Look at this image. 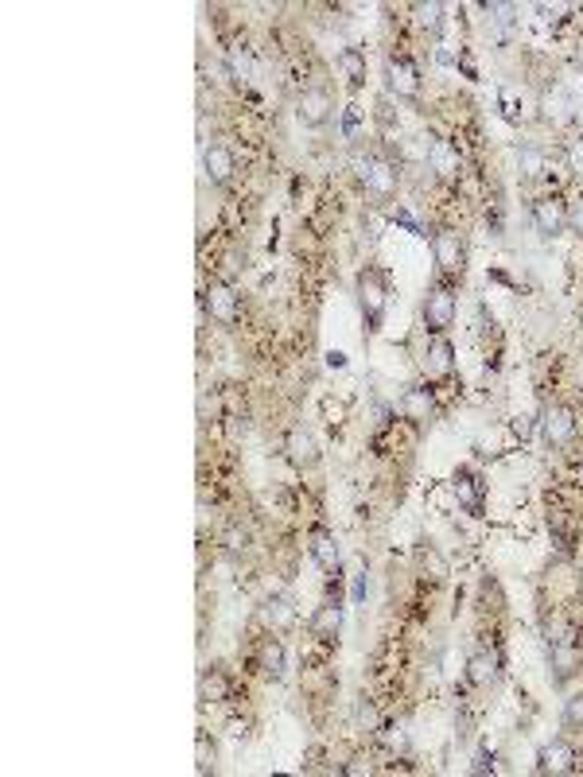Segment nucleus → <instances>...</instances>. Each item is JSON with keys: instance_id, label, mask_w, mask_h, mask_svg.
Segmentation results:
<instances>
[{"instance_id": "obj_17", "label": "nucleus", "mask_w": 583, "mask_h": 777, "mask_svg": "<svg viewBox=\"0 0 583 777\" xmlns=\"http://www.w3.org/2000/svg\"><path fill=\"white\" fill-rule=\"evenodd\" d=\"M338 626H343V606H338V599L331 603L327 599L320 611L312 614V622H307V630H312V637H323V642H331V637L338 634Z\"/></svg>"}, {"instance_id": "obj_8", "label": "nucleus", "mask_w": 583, "mask_h": 777, "mask_svg": "<svg viewBox=\"0 0 583 777\" xmlns=\"http://www.w3.org/2000/svg\"><path fill=\"white\" fill-rule=\"evenodd\" d=\"M576 428H579V420L568 404H553V409L545 412V420H540V432H545L548 447H564L571 435H576Z\"/></svg>"}, {"instance_id": "obj_28", "label": "nucleus", "mask_w": 583, "mask_h": 777, "mask_svg": "<svg viewBox=\"0 0 583 777\" xmlns=\"http://www.w3.org/2000/svg\"><path fill=\"white\" fill-rule=\"evenodd\" d=\"M381 739H385L389 750H405L409 747V734H405L401 723H385V727H381Z\"/></svg>"}, {"instance_id": "obj_19", "label": "nucleus", "mask_w": 583, "mask_h": 777, "mask_svg": "<svg viewBox=\"0 0 583 777\" xmlns=\"http://www.w3.org/2000/svg\"><path fill=\"white\" fill-rule=\"evenodd\" d=\"M257 665H261V673L269 676V680H280V676H284L288 653H284V642H280V637H264V642H261V653H257Z\"/></svg>"}, {"instance_id": "obj_3", "label": "nucleus", "mask_w": 583, "mask_h": 777, "mask_svg": "<svg viewBox=\"0 0 583 777\" xmlns=\"http://www.w3.org/2000/svg\"><path fill=\"white\" fill-rule=\"evenodd\" d=\"M354 175L362 179V187L374 198H381V202H389V198L397 195V167L389 164V159H381V156H354Z\"/></svg>"}, {"instance_id": "obj_24", "label": "nucleus", "mask_w": 583, "mask_h": 777, "mask_svg": "<svg viewBox=\"0 0 583 777\" xmlns=\"http://www.w3.org/2000/svg\"><path fill=\"white\" fill-rule=\"evenodd\" d=\"M261 614H264V622H269L272 630H288V626L296 622V611H292L288 599H269Z\"/></svg>"}, {"instance_id": "obj_21", "label": "nucleus", "mask_w": 583, "mask_h": 777, "mask_svg": "<svg viewBox=\"0 0 583 777\" xmlns=\"http://www.w3.org/2000/svg\"><path fill=\"white\" fill-rule=\"evenodd\" d=\"M198 696H203L206 704H222V700H230V676L222 673V668H206V673L198 676Z\"/></svg>"}, {"instance_id": "obj_23", "label": "nucleus", "mask_w": 583, "mask_h": 777, "mask_svg": "<svg viewBox=\"0 0 583 777\" xmlns=\"http://www.w3.org/2000/svg\"><path fill=\"white\" fill-rule=\"evenodd\" d=\"M401 412H405L409 420H424L432 412V389H409L405 397H401Z\"/></svg>"}, {"instance_id": "obj_26", "label": "nucleus", "mask_w": 583, "mask_h": 777, "mask_svg": "<svg viewBox=\"0 0 583 777\" xmlns=\"http://www.w3.org/2000/svg\"><path fill=\"white\" fill-rule=\"evenodd\" d=\"M417 24L428 31V36H440V28H443V4H417Z\"/></svg>"}, {"instance_id": "obj_22", "label": "nucleus", "mask_w": 583, "mask_h": 777, "mask_svg": "<svg viewBox=\"0 0 583 777\" xmlns=\"http://www.w3.org/2000/svg\"><path fill=\"white\" fill-rule=\"evenodd\" d=\"M545 167H548V159L537 144L517 148V172H522V179H545Z\"/></svg>"}, {"instance_id": "obj_32", "label": "nucleus", "mask_w": 583, "mask_h": 777, "mask_svg": "<svg viewBox=\"0 0 583 777\" xmlns=\"http://www.w3.org/2000/svg\"><path fill=\"white\" fill-rule=\"evenodd\" d=\"M226 548H230V552H241V548H246V533L230 529V533H226Z\"/></svg>"}, {"instance_id": "obj_6", "label": "nucleus", "mask_w": 583, "mask_h": 777, "mask_svg": "<svg viewBox=\"0 0 583 777\" xmlns=\"http://www.w3.org/2000/svg\"><path fill=\"white\" fill-rule=\"evenodd\" d=\"M385 86L393 90L397 98H405V101L420 98V70L412 67V59L389 55V62H385Z\"/></svg>"}, {"instance_id": "obj_12", "label": "nucleus", "mask_w": 583, "mask_h": 777, "mask_svg": "<svg viewBox=\"0 0 583 777\" xmlns=\"http://www.w3.org/2000/svg\"><path fill=\"white\" fill-rule=\"evenodd\" d=\"M424 377H432V381H443V377H451V369H455V346L448 343V338H432L428 343V350H424Z\"/></svg>"}, {"instance_id": "obj_35", "label": "nucleus", "mask_w": 583, "mask_h": 777, "mask_svg": "<svg viewBox=\"0 0 583 777\" xmlns=\"http://www.w3.org/2000/svg\"><path fill=\"white\" fill-rule=\"evenodd\" d=\"M579 230H583V210H579Z\"/></svg>"}, {"instance_id": "obj_10", "label": "nucleus", "mask_w": 583, "mask_h": 777, "mask_svg": "<svg viewBox=\"0 0 583 777\" xmlns=\"http://www.w3.org/2000/svg\"><path fill=\"white\" fill-rule=\"evenodd\" d=\"M203 172H206V179L215 187H226L230 179H233V172H238V159H233V152L226 144H206L203 148Z\"/></svg>"}, {"instance_id": "obj_7", "label": "nucleus", "mask_w": 583, "mask_h": 777, "mask_svg": "<svg viewBox=\"0 0 583 777\" xmlns=\"http://www.w3.org/2000/svg\"><path fill=\"white\" fill-rule=\"evenodd\" d=\"M335 113V98L327 90H304L300 101H296V117H300V125H307V129H323L327 121H331Z\"/></svg>"}, {"instance_id": "obj_34", "label": "nucleus", "mask_w": 583, "mask_h": 777, "mask_svg": "<svg viewBox=\"0 0 583 777\" xmlns=\"http://www.w3.org/2000/svg\"><path fill=\"white\" fill-rule=\"evenodd\" d=\"M343 129H346V133H354V129H358V113H354V109H350V113H346V121H343Z\"/></svg>"}, {"instance_id": "obj_29", "label": "nucleus", "mask_w": 583, "mask_h": 777, "mask_svg": "<svg viewBox=\"0 0 583 777\" xmlns=\"http://www.w3.org/2000/svg\"><path fill=\"white\" fill-rule=\"evenodd\" d=\"M568 172L583 183V141H571V144H568Z\"/></svg>"}, {"instance_id": "obj_31", "label": "nucleus", "mask_w": 583, "mask_h": 777, "mask_svg": "<svg viewBox=\"0 0 583 777\" xmlns=\"http://www.w3.org/2000/svg\"><path fill=\"white\" fill-rule=\"evenodd\" d=\"M343 773H346V777H358V773H369V762H366V758H350V762L343 765Z\"/></svg>"}, {"instance_id": "obj_20", "label": "nucleus", "mask_w": 583, "mask_h": 777, "mask_svg": "<svg viewBox=\"0 0 583 777\" xmlns=\"http://www.w3.org/2000/svg\"><path fill=\"white\" fill-rule=\"evenodd\" d=\"M312 556L315 563H320L323 571H331V576H338V563H343V552H338V540L331 533H315L312 537Z\"/></svg>"}, {"instance_id": "obj_4", "label": "nucleus", "mask_w": 583, "mask_h": 777, "mask_svg": "<svg viewBox=\"0 0 583 777\" xmlns=\"http://www.w3.org/2000/svg\"><path fill=\"white\" fill-rule=\"evenodd\" d=\"M203 304H206L210 319H218L222 327H238L241 323V300H238V292H233L230 284L210 280L203 288Z\"/></svg>"}, {"instance_id": "obj_9", "label": "nucleus", "mask_w": 583, "mask_h": 777, "mask_svg": "<svg viewBox=\"0 0 583 777\" xmlns=\"http://www.w3.org/2000/svg\"><path fill=\"white\" fill-rule=\"evenodd\" d=\"M533 226L545 233V238H556V233H564L568 226V202L548 195V198H537L533 202Z\"/></svg>"}, {"instance_id": "obj_27", "label": "nucleus", "mask_w": 583, "mask_h": 777, "mask_svg": "<svg viewBox=\"0 0 583 777\" xmlns=\"http://www.w3.org/2000/svg\"><path fill=\"white\" fill-rule=\"evenodd\" d=\"M560 723H564L568 731H583V692H579V696H571V700H564Z\"/></svg>"}, {"instance_id": "obj_33", "label": "nucleus", "mask_w": 583, "mask_h": 777, "mask_svg": "<svg viewBox=\"0 0 583 777\" xmlns=\"http://www.w3.org/2000/svg\"><path fill=\"white\" fill-rule=\"evenodd\" d=\"M366 599V576H358L354 579V603H362Z\"/></svg>"}, {"instance_id": "obj_16", "label": "nucleus", "mask_w": 583, "mask_h": 777, "mask_svg": "<svg viewBox=\"0 0 583 777\" xmlns=\"http://www.w3.org/2000/svg\"><path fill=\"white\" fill-rule=\"evenodd\" d=\"M498 668H502V657L490 653V649H482V653H474L471 661H466V680H471L474 688H486L498 680Z\"/></svg>"}, {"instance_id": "obj_11", "label": "nucleus", "mask_w": 583, "mask_h": 777, "mask_svg": "<svg viewBox=\"0 0 583 777\" xmlns=\"http://www.w3.org/2000/svg\"><path fill=\"white\" fill-rule=\"evenodd\" d=\"M284 451H288V459L300 466V471H312V466L320 463V443H315V435L307 428H288V435H284Z\"/></svg>"}, {"instance_id": "obj_13", "label": "nucleus", "mask_w": 583, "mask_h": 777, "mask_svg": "<svg viewBox=\"0 0 583 777\" xmlns=\"http://www.w3.org/2000/svg\"><path fill=\"white\" fill-rule=\"evenodd\" d=\"M548 665H553V680H556V684H568V680L583 668V649L571 645L568 637H560V642L553 645V653H548Z\"/></svg>"}, {"instance_id": "obj_14", "label": "nucleus", "mask_w": 583, "mask_h": 777, "mask_svg": "<svg viewBox=\"0 0 583 777\" xmlns=\"http://www.w3.org/2000/svg\"><path fill=\"white\" fill-rule=\"evenodd\" d=\"M428 167L436 172L440 179H455L463 172V156L459 148H455L451 141H432L428 144Z\"/></svg>"}, {"instance_id": "obj_25", "label": "nucleus", "mask_w": 583, "mask_h": 777, "mask_svg": "<svg viewBox=\"0 0 583 777\" xmlns=\"http://www.w3.org/2000/svg\"><path fill=\"white\" fill-rule=\"evenodd\" d=\"M338 70L346 74L350 86H358V82L366 78V55H362V51H354V47L338 51Z\"/></svg>"}, {"instance_id": "obj_1", "label": "nucleus", "mask_w": 583, "mask_h": 777, "mask_svg": "<svg viewBox=\"0 0 583 777\" xmlns=\"http://www.w3.org/2000/svg\"><path fill=\"white\" fill-rule=\"evenodd\" d=\"M455 315H459V300H455L451 284H436V288H428V295H424V304H420L424 331H428L432 338L448 335L455 327Z\"/></svg>"}, {"instance_id": "obj_2", "label": "nucleus", "mask_w": 583, "mask_h": 777, "mask_svg": "<svg viewBox=\"0 0 583 777\" xmlns=\"http://www.w3.org/2000/svg\"><path fill=\"white\" fill-rule=\"evenodd\" d=\"M358 304H362V319H366V331H377L381 319H385L389 307V284L377 269H362L358 272Z\"/></svg>"}, {"instance_id": "obj_5", "label": "nucleus", "mask_w": 583, "mask_h": 777, "mask_svg": "<svg viewBox=\"0 0 583 777\" xmlns=\"http://www.w3.org/2000/svg\"><path fill=\"white\" fill-rule=\"evenodd\" d=\"M432 257H436V269L443 276H463V261H466L463 233H455V230L436 233V238H432Z\"/></svg>"}, {"instance_id": "obj_18", "label": "nucleus", "mask_w": 583, "mask_h": 777, "mask_svg": "<svg viewBox=\"0 0 583 777\" xmlns=\"http://www.w3.org/2000/svg\"><path fill=\"white\" fill-rule=\"evenodd\" d=\"M482 494H486V486L479 482V474H471V471L455 474V498H459V506L466 514H482Z\"/></svg>"}, {"instance_id": "obj_15", "label": "nucleus", "mask_w": 583, "mask_h": 777, "mask_svg": "<svg viewBox=\"0 0 583 777\" xmlns=\"http://www.w3.org/2000/svg\"><path fill=\"white\" fill-rule=\"evenodd\" d=\"M576 770V750L568 739H553L540 750V773H571Z\"/></svg>"}, {"instance_id": "obj_30", "label": "nucleus", "mask_w": 583, "mask_h": 777, "mask_svg": "<svg viewBox=\"0 0 583 777\" xmlns=\"http://www.w3.org/2000/svg\"><path fill=\"white\" fill-rule=\"evenodd\" d=\"M358 719H362L369 731H374V727H381V719H377V708L369 704V700H362V704H358Z\"/></svg>"}]
</instances>
